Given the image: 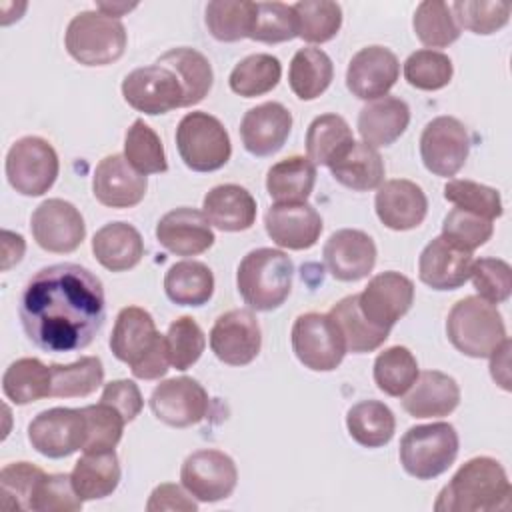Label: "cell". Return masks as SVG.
I'll return each instance as SVG.
<instances>
[{
	"label": "cell",
	"instance_id": "obj_1",
	"mask_svg": "<svg viewBox=\"0 0 512 512\" xmlns=\"http://www.w3.org/2000/svg\"><path fill=\"white\" fill-rule=\"evenodd\" d=\"M18 316L24 334L42 352L82 350L106 320L102 282L72 262L40 268L20 294Z\"/></svg>",
	"mask_w": 512,
	"mask_h": 512
},
{
	"label": "cell",
	"instance_id": "obj_2",
	"mask_svg": "<svg viewBox=\"0 0 512 512\" xmlns=\"http://www.w3.org/2000/svg\"><path fill=\"white\" fill-rule=\"evenodd\" d=\"M512 486L502 464L490 456H476L462 464L440 490L436 512H492L510 508Z\"/></svg>",
	"mask_w": 512,
	"mask_h": 512
},
{
	"label": "cell",
	"instance_id": "obj_3",
	"mask_svg": "<svg viewBox=\"0 0 512 512\" xmlns=\"http://www.w3.org/2000/svg\"><path fill=\"white\" fill-rule=\"evenodd\" d=\"M110 350L140 380L162 378L170 366L166 336L156 330L152 314L140 306H126L118 312Z\"/></svg>",
	"mask_w": 512,
	"mask_h": 512
},
{
	"label": "cell",
	"instance_id": "obj_4",
	"mask_svg": "<svg viewBox=\"0 0 512 512\" xmlns=\"http://www.w3.org/2000/svg\"><path fill=\"white\" fill-rule=\"evenodd\" d=\"M294 264L290 256L276 248L250 250L238 264L236 286L242 300L260 312L276 310L292 290Z\"/></svg>",
	"mask_w": 512,
	"mask_h": 512
},
{
	"label": "cell",
	"instance_id": "obj_5",
	"mask_svg": "<svg viewBox=\"0 0 512 512\" xmlns=\"http://www.w3.org/2000/svg\"><path fill=\"white\" fill-rule=\"evenodd\" d=\"M450 344L470 358H488L508 336L496 304L480 296L458 300L446 318Z\"/></svg>",
	"mask_w": 512,
	"mask_h": 512
},
{
	"label": "cell",
	"instance_id": "obj_6",
	"mask_svg": "<svg viewBox=\"0 0 512 512\" xmlns=\"http://www.w3.org/2000/svg\"><path fill=\"white\" fill-rule=\"evenodd\" d=\"M126 40L124 24L100 10L76 14L64 36L68 54L84 66H108L120 60L126 50Z\"/></svg>",
	"mask_w": 512,
	"mask_h": 512
},
{
	"label": "cell",
	"instance_id": "obj_7",
	"mask_svg": "<svg viewBox=\"0 0 512 512\" xmlns=\"http://www.w3.org/2000/svg\"><path fill=\"white\" fill-rule=\"evenodd\" d=\"M458 432L448 422L420 424L406 430L400 440V464L416 480H432L444 474L456 460Z\"/></svg>",
	"mask_w": 512,
	"mask_h": 512
},
{
	"label": "cell",
	"instance_id": "obj_8",
	"mask_svg": "<svg viewBox=\"0 0 512 512\" xmlns=\"http://www.w3.org/2000/svg\"><path fill=\"white\" fill-rule=\"evenodd\" d=\"M182 162L194 172L220 170L232 156V144L222 122L208 112H188L176 128Z\"/></svg>",
	"mask_w": 512,
	"mask_h": 512
},
{
	"label": "cell",
	"instance_id": "obj_9",
	"mask_svg": "<svg viewBox=\"0 0 512 512\" xmlns=\"http://www.w3.org/2000/svg\"><path fill=\"white\" fill-rule=\"evenodd\" d=\"M4 168L10 186L18 194L42 196L54 186L60 162L48 140L40 136H24L10 146Z\"/></svg>",
	"mask_w": 512,
	"mask_h": 512
},
{
	"label": "cell",
	"instance_id": "obj_10",
	"mask_svg": "<svg viewBox=\"0 0 512 512\" xmlns=\"http://www.w3.org/2000/svg\"><path fill=\"white\" fill-rule=\"evenodd\" d=\"M292 350L314 372L336 370L346 354L344 338L330 314L306 312L292 324Z\"/></svg>",
	"mask_w": 512,
	"mask_h": 512
},
{
	"label": "cell",
	"instance_id": "obj_11",
	"mask_svg": "<svg viewBox=\"0 0 512 512\" xmlns=\"http://www.w3.org/2000/svg\"><path fill=\"white\" fill-rule=\"evenodd\" d=\"M28 442L46 458H66L84 448L86 418L82 408L42 410L28 424Z\"/></svg>",
	"mask_w": 512,
	"mask_h": 512
},
{
	"label": "cell",
	"instance_id": "obj_12",
	"mask_svg": "<svg viewBox=\"0 0 512 512\" xmlns=\"http://www.w3.org/2000/svg\"><path fill=\"white\" fill-rule=\"evenodd\" d=\"M180 480L196 500L218 502L234 492L238 470L226 452L204 448L186 456L180 468Z\"/></svg>",
	"mask_w": 512,
	"mask_h": 512
},
{
	"label": "cell",
	"instance_id": "obj_13",
	"mask_svg": "<svg viewBox=\"0 0 512 512\" xmlns=\"http://www.w3.org/2000/svg\"><path fill=\"white\" fill-rule=\"evenodd\" d=\"M470 136L466 126L454 116L430 120L420 136V158L428 172L436 176H454L466 164Z\"/></svg>",
	"mask_w": 512,
	"mask_h": 512
},
{
	"label": "cell",
	"instance_id": "obj_14",
	"mask_svg": "<svg viewBox=\"0 0 512 512\" xmlns=\"http://www.w3.org/2000/svg\"><path fill=\"white\" fill-rule=\"evenodd\" d=\"M30 230L36 244L54 254L74 252L86 236L80 210L62 198H48L36 206L30 218Z\"/></svg>",
	"mask_w": 512,
	"mask_h": 512
},
{
	"label": "cell",
	"instance_id": "obj_15",
	"mask_svg": "<svg viewBox=\"0 0 512 512\" xmlns=\"http://www.w3.org/2000/svg\"><path fill=\"white\" fill-rule=\"evenodd\" d=\"M122 96L134 110L148 116L166 114L184 104L176 74L160 64L142 66L126 74L122 80Z\"/></svg>",
	"mask_w": 512,
	"mask_h": 512
},
{
	"label": "cell",
	"instance_id": "obj_16",
	"mask_svg": "<svg viewBox=\"0 0 512 512\" xmlns=\"http://www.w3.org/2000/svg\"><path fill=\"white\" fill-rule=\"evenodd\" d=\"M412 302V280L394 270L376 274L358 294V308L362 316L376 328L384 330H390L410 310Z\"/></svg>",
	"mask_w": 512,
	"mask_h": 512
},
{
	"label": "cell",
	"instance_id": "obj_17",
	"mask_svg": "<svg viewBox=\"0 0 512 512\" xmlns=\"http://www.w3.org/2000/svg\"><path fill=\"white\" fill-rule=\"evenodd\" d=\"M262 346L258 318L244 308H234L220 314L210 330V348L214 356L228 366H246Z\"/></svg>",
	"mask_w": 512,
	"mask_h": 512
},
{
	"label": "cell",
	"instance_id": "obj_18",
	"mask_svg": "<svg viewBox=\"0 0 512 512\" xmlns=\"http://www.w3.org/2000/svg\"><path fill=\"white\" fill-rule=\"evenodd\" d=\"M150 410L160 422L172 428H188L204 420L208 412V392L190 376L170 378L152 390Z\"/></svg>",
	"mask_w": 512,
	"mask_h": 512
},
{
	"label": "cell",
	"instance_id": "obj_19",
	"mask_svg": "<svg viewBox=\"0 0 512 512\" xmlns=\"http://www.w3.org/2000/svg\"><path fill=\"white\" fill-rule=\"evenodd\" d=\"M400 76L396 54L384 46L358 50L346 68V86L360 100H378L390 92Z\"/></svg>",
	"mask_w": 512,
	"mask_h": 512
},
{
	"label": "cell",
	"instance_id": "obj_20",
	"mask_svg": "<svg viewBox=\"0 0 512 512\" xmlns=\"http://www.w3.org/2000/svg\"><path fill=\"white\" fill-rule=\"evenodd\" d=\"M146 190V176L134 170L124 154L104 156L92 176V194L108 208H132L144 200Z\"/></svg>",
	"mask_w": 512,
	"mask_h": 512
},
{
	"label": "cell",
	"instance_id": "obj_21",
	"mask_svg": "<svg viewBox=\"0 0 512 512\" xmlns=\"http://www.w3.org/2000/svg\"><path fill=\"white\" fill-rule=\"evenodd\" d=\"M324 264L340 282L366 278L376 264L374 240L356 228H342L330 234L322 250Z\"/></svg>",
	"mask_w": 512,
	"mask_h": 512
},
{
	"label": "cell",
	"instance_id": "obj_22",
	"mask_svg": "<svg viewBox=\"0 0 512 512\" xmlns=\"http://www.w3.org/2000/svg\"><path fill=\"white\" fill-rule=\"evenodd\" d=\"M374 208L376 216L386 228L404 232L424 222L428 212V198L416 182L394 178L378 186Z\"/></svg>",
	"mask_w": 512,
	"mask_h": 512
},
{
	"label": "cell",
	"instance_id": "obj_23",
	"mask_svg": "<svg viewBox=\"0 0 512 512\" xmlns=\"http://www.w3.org/2000/svg\"><path fill=\"white\" fill-rule=\"evenodd\" d=\"M264 226L274 244L288 250H308L322 234V218L308 202L274 204L266 210Z\"/></svg>",
	"mask_w": 512,
	"mask_h": 512
},
{
	"label": "cell",
	"instance_id": "obj_24",
	"mask_svg": "<svg viewBox=\"0 0 512 512\" xmlns=\"http://www.w3.org/2000/svg\"><path fill=\"white\" fill-rule=\"evenodd\" d=\"M156 240L176 256H198L214 244V232L204 212L196 208H174L156 224Z\"/></svg>",
	"mask_w": 512,
	"mask_h": 512
},
{
	"label": "cell",
	"instance_id": "obj_25",
	"mask_svg": "<svg viewBox=\"0 0 512 512\" xmlns=\"http://www.w3.org/2000/svg\"><path fill=\"white\" fill-rule=\"evenodd\" d=\"M292 114L280 102H264L250 108L240 122V138L252 156H272L288 140Z\"/></svg>",
	"mask_w": 512,
	"mask_h": 512
},
{
	"label": "cell",
	"instance_id": "obj_26",
	"mask_svg": "<svg viewBox=\"0 0 512 512\" xmlns=\"http://www.w3.org/2000/svg\"><path fill=\"white\" fill-rule=\"evenodd\" d=\"M472 262V252L460 250L438 236L420 252L418 276L432 290H456L470 278Z\"/></svg>",
	"mask_w": 512,
	"mask_h": 512
},
{
	"label": "cell",
	"instance_id": "obj_27",
	"mask_svg": "<svg viewBox=\"0 0 512 512\" xmlns=\"http://www.w3.org/2000/svg\"><path fill=\"white\" fill-rule=\"evenodd\" d=\"M460 404V388L456 380L440 370H424L418 374L410 392L402 400V408L412 418H442Z\"/></svg>",
	"mask_w": 512,
	"mask_h": 512
},
{
	"label": "cell",
	"instance_id": "obj_28",
	"mask_svg": "<svg viewBox=\"0 0 512 512\" xmlns=\"http://www.w3.org/2000/svg\"><path fill=\"white\" fill-rule=\"evenodd\" d=\"M202 212L218 230L242 232L256 220V200L238 184H220L204 196Z\"/></svg>",
	"mask_w": 512,
	"mask_h": 512
},
{
	"label": "cell",
	"instance_id": "obj_29",
	"mask_svg": "<svg viewBox=\"0 0 512 512\" xmlns=\"http://www.w3.org/2000/svg\"><path fill=\"white\" fill-rule=\"evenodd\" d=\"M410 124V108L404 100L382 96L366 104L358 114V132L362 142L372 148L394 144Z\"/></svg>",
	"mask_w": 512,
	"mask_h": 512
},
{
	"label": "cell",
	"instance_id": "obj_30",
	"mask_svg": "<svg viewBox=\"0 0 512 512\" xmlns=\"http://www.w3.org/2000/svg\"><path fill=\"white\" fill-rule=\"evenodd\" d=\"M94 258L110 272L134 268L144 256L140 232L128 222H108L92 238Z\"/></svg>",
	"mask_w": 512,
	"mask_h": 512
},
{
	"label": "cell",
	"instance_id": "obj_31",
	"mask_svg": "<svg viewBox=\"0 0 512 512\" xmlns=\"http://www.w3.org/2000/svg\"><path fill=\"white\" fill-rule=\"evenodd\" d=\"M328 168L336 182L356 192L374 190L384 182L382 156L366 142H352Z\"/></svg>",
	"mask_w": 512,
	"mask_h": 512
},
{
	"label": "cell",
	"instance_id": "obj_32",
	"mask_svg": "<svg viewBox=\"0 0 512 512\" xmlns=\"http://www.w3.org/2000/svg\"><path fill=\"white\" fill-rule=\"evenodd\" d=\"M160 66L172 70L182 86V94H184V104L186 106H194L198 102L204 100V96H208L212 82H214V72L212 66L208 62V58L188 46H180V48H170L168 52H164L158 62Z\"/></svg>",
	"mask_w": 512,
	"mask_h": 512
},
{
	"label": "cell",
	"instance_id": "obj_33",
	"mask_svg": "<svg viewBox=\"0 0 512 512\" xmlns=\"http://www.w3.org/2000/svg\"><path fill=\"white\" fill-rule=\"evenodd\" d=\"M70 478L82 500H100L110 496L120 484V462L116 452H84V456L74 464Z\"/></svg>",
	"mask_w": 512,
	"mask_h": 512
},
{
	"label": "cell",
	"instance_id": "obj_34",
	"mask_svg": "<svg viewBox=\"0 0 512 512\" xmlns=\"http://www.w3.org/2000/svg\"><path fill=\"white\" fill-rule=\"evenodd\" d=\"M316 184V166L306 156H290L274 166L266 174L268 196L276 204H300L306 202Z\"/></svg>",
	"mask_w": 512,
	"mask_h": 512
},
{
	"label": "cell",
	"instance_id": "obj_35",
	"mask_svg": "<svg viewBox=\"0 0 512 512\" xmlns=\"http://www.w3.org/2000/svg\"><path fill=\"white\" fill-rule=\"evenodd\" d=\"M346 428L354 442L364 448L388 444L396 430L394 412L380 400H360L346 412Z\"/></svg>",
	"mask_w": 512,
	"mask_h": 512
},
{
	"label": "cell",
	"instance_id": "obj_36",
	"mask_svg": "<svg viewBox=\"0 0 512 512\" xmlns=\"http://www.w3.org/2000/svg\"><path fill=\"white\" fill-rule=\"evenodd\" d=\"M164 292L178 306H202L214 294V274L198 260H182L168 268Z\"/></svg>",
	"mask_w": 512,
	"mask_h": 512
},
{
	"label": "cell",
	"instance_id": "obj_37",
	"mask_svg": "<svg viewBox=\"0 0 512 512\" xmlns=\"http://www.w3.org/2000/svg\"><path fill=\"white\" fill-rule=\"evenodd\" d=\"M328 314L336 322L344 338L346 352H352V354H364L380 348L390 334V330L376 328L362 316L358 308V294L342 298L330 308Z\"/></svg>",
	"mask_w": 512,
	"mask_h": 512
},
{
	"label": "cell",
	"instance_id": "obj_38",
	"mask_svg": "<svg viewBox=\"0 0 512 512\" xmlns=\"http://www.w3.org/2000/svg\"><path fill=\"white\" fill-rule=\"evenodd\" d=\"M4 396L18 406L32 404L36 400L52 396V372L50 366L38 358H18L2 376Z\"/></svg>",
	"mask_w": 512,
	"mask_h": 512
},
{
	"label": "cell",
	"instance_id": "obj_39",
	"mask_svg": "<svg viewBox=\"0 0 512 512\" xmlns=\"http://www.w3.org/2000/svg\"><path fill=\"white\" fill-rule=\"evenodd\" d=\"M334 78L330 56L320 48H300L290 62L288 82L300 100H314L326 92Z\"/></svg>",
	"mask_w": 512,
	"mask_h": 512
},
{
	"label": "cell",
	"instance_id": "obj_40",
	"mask_svg": "<svg viewBox=\"0 0 512 512\" xmlns=\"http://www.w3.org/2000/svg\"><path fill=\"white\" fill-rule=\"evenodd\" d=\"M352 142V130L342 116L322 114L308 126L306 158L314 166H330Z\"/></svg>",
	"mask_w": 512,
	"mask_h": 512
},
{
	"label": "cell",
	"instance_id": "obj_41",
	"mask_svg": "<svg viewBox=\"0 0 512 512\" xmlns=\"http://www.w3.org/2000/svg\"><path fill=\"white\" fill-rule=\"evenodd\" d=\"M282 76V64L272 54H250L242 58L230 72V90L244 98H254L270 92L278 86Z\"/></svg>",
	"mask_w": 512,
	"mask_h": 512
},
{
	"label": "cell",
	"instance_id": "obj_42",
	"mask_svg": "<svg viewBox=\"0 0 512 512\" xmlns=\"http://www.w3.org/2000/svg\"><path fill=\"white\" fill-rule=\"evenodd\" d=\"M52 396L82 398L104 382V366L98 356H82L72 364H50Z\"/></svg>",
	"mask_w": 512,
	"mask_h": 512
},
{
	"label": "cell",
	"instance_id": "obj_43",
	"mask_svg": "<svg viewBox=\"0 0 512 512\" xmlns=\"http://www.w3.org/2000/svg\"><path fill=\"white\" fill-rule=\"evenodd\" d=\"M256 2L248 0H214L206 4L208 32L220 42H238L250 36Z\"/></svg>",
	"mask_w": 512,
	"mask_h": 512
},
{
	"label": "cell",
	"instance_id": "obj_44",
	"mask_svg": "<svg viewBox=\"0 0 512 512\" xmlns=\"http://www.w3.org/2000/svg\"><path fill=\"white\" fill-rule=\"evenodd\" d=\"M416 378L418 362L406 346H390L374 360V382L388 396H404Z\"/></svg>",
	"mask_w": 512,
	"mask_h": 512
},
{
	"label": "cell",
	"instance_id": "obj_45",
	"mask_svg": "<svg viewBox=\"0 0 512 512\" xmlns=\"http://www.w3.org/2000/svg\"><path fill=\"white\" fill-rule=\"evenodd\" d=\"M418 40L432 48H446L460 38V26L454 20L450 6L442 0H424L418 4L412 18Z\"/></svg>",
	"mask_w": 512,
	"mask_h": 512
},
{
	"label": "cell",
	"instance_id": "obj_46",
	"mask_svg": "<svg viewBox=\"0 0 512 512\" xmlns=\"http://www.w3.org/2000/svg\"><path fill=\"white\" fill-rule=\"evenodd\" d=\"M124 158L140 174H162L168 170L160 136L144 122L134 120L124 136Z\"/></svg>",
	"mask_w": 512,
	"mask_h": 512
},
{
	"label": "cell",
	"instance_id": "obj_47",
	"mask_svg": "<svg viewBox=\"0 0 512 512\" xmlns=\"http://www.w3.org/2000/svg\"><path fill=\"white\" fill-rule=\"evenodd\" d=\"M298 20V36L310 44L332 40L342 26V8L330 0H302L292 4Z\"/></svg>",
	"mask_w": 512,
	"mask_h": 512
},
{
	"label": "cell",
	"instance_id": "obj_48",
	"mask_svg": "<svg viewBox=\"0 0 512 512\" xmlns=\"http://www.w3.org/2000/svg\"><path fill=\"white\" fill-rule=\"evenodd\" d=\"M298 36V20L292 4L284 2H256L250 36L256 42L278 44Z\"/></svg>",
	"mask_w": 512,
	"mask_h": 512
},
{
	"label": "cell",
	"instance_id": "obj_49",
	"mask_svg": "<svg viewBox=\"0 0 512 512\" xmlns=\"http://www.w3.org/2000/svg\"><path fill=\"white\" fill-rule=\"evenodd\" d=\"M454 74L452 60L438 50L422 48L412 52L404 62V78L418 90H440L450 84Z\"/></svg>",
	"mask_w": 512,
	"mask_h": 512
},
{
	"label": "cell",
	"instance_id": "obj_50",
	"mask_svg": "<svg viewBox=\"0 0 512 512\" xmlns=\"http://www.w3.org/2000/svg\"><path fill=\"white\" fill-rule=\"evenodd\" d=\"M82 412L86 418V442L82 450L84 452L114 450L122 438L124 424H126L122 414L114 406L102 400L98 404L84 406Z\"/></svg>",
	"mask_w": 512,
	"mask_h": 512
},
{
	"label": "cell",
	"instance_id": "obj_51",
	"mask_svg": "<svg viewBox=\"0 0 512 512\" xmlns=\"http://www.w3.org/2000/svg\"><path fill=\"white\" fill-rule=\"evenodd\" d=\"M44 470L30 462H12L0 472V496L4 510H30Z\"/></svg>",
	"mask_w": 512,
	"mask_h": 512
},
{
	"label": "cell",
	"instance_id": "obj_52",
	"mask_svg": "<svg viewBox=\"0 0 512 512\" xmlns=\"http://www.w3.org/2000/svg\"><path fill=\"white\" fill-rule=\"evenodd\" d=\"M444 198L452 202L456 208H462L488 220L500 218L504 212L500 192L474 180H448L444 186Z\"/></svg>",
	"mask_w": 512,
	"mask_h": 512
},
{
	"label": "cell",
	"instance_id": "obj_53",
	"mask_svg": "<svg viewBox=\"0 0 512 512\" xmlns=\"http://www.w3.org/2000/svg\"><path fill=\"white\" fill-rule=\"evenodd\" d=\"M458 26L474 34H494L510 20L512 6L508 2H482V0H458L450 6Z\"/></svg>",
	"mask_w": 512,
	"mask_h": 512
},
{
	"label": "cell",
	"instance_id": "obj_54",
	"mask_svg": "<svg viewBox=\"0 0 512 512\" xmlns=\"http://www.w3.org/2000/svg\"><path fill=\"white\" fill-rule=\"evenodd\" d=\"M166 346L170 366L176 370H188L202 356L206 348V336L194 318L180 316L168 326Z\"/></svg>",
	"mask_w": 512,
	"mask_h": 512
},
{
	"label": "cell",
	"instance_id": "obj_55",
	"mask_svg": "<svg viewBox=\"0 0 512 512\" xmlns=\"http://www.w3.org/2000/svg\"><path fill=\"white\" fill-rule=\"evenodd\" d=\"M494 232V224L488 218L466 212L462 208H452L442 222V238L460 250L472 252L484 246Z\"/></svg>",
	"mask_w": 512,
	"mask_h": 512
},
{
	"label": "cell",
	"instance_id": "obj_56",
	"mask_svg": "<svg viewBox=\"0 0 512 512\" xmlns=\"http://www.w3.org/2000/svg\"><path fill=\"white\" fill-rule=\"evenodd\" d=\"M478 296L490 304H502L512 292V268L500 258H478L470 270Z\"/></svg>",
	"mask_w": 512,
	"mask_h": 512
},
{
	"label": "cell",
	"instance_id": "obj_57",
	"mask_svg": "<svg viewBox=\"0 0 512 512\" xmlns=\"http://www.w3.org/2000/svg\"><path fill=\"white\" fill-rule=\"evenodd\" d=\"M82 498L72 486L70 474H44L40 480L30 510L38 512H76L82 508Z\"/></svg>",
	"mask_w": 512,
	"mask_h": 512
},
{
	"label": "cell",
	"instance_id": "obj_58",
	"mask_svg": "<svg viewBox=\"0 0 512 512\" xmlns=\"http://www.w3.org/2000/svg\"><path fill=\"white\" fill-rule=\"evenodd\" d=\"M100 400L114 406L122 414L126 424L132 422L144 406L142 394H140L138 386L132 380H112V382H108L102 390Z\"/></svg>",
	"mask_w": 512,
	"mask_h": 512
},
{
	"label": "cell",
	"instance_id": "obj_59",
	"mask_svg": "<svg viewBox=\"0 0 512 512\" xmlns=\"http://www.w3.org/2000/svg\"><path fill=\"white\" fill-rule=\"evenodd\" d=\"M148 512H162V510H182V512H194L198 510V504L192 500V494L184 492L178 484H160L152 490L148 504Z\"/></svg>",
	"mask_w": 512,
	"mask_h": 512
},
{
	"label": "cell",
	"instance_id": "obj_60",
	"mask_svg": "<svg viewBox=\"0 0 512 512\" xmlns=\"http://www.w3.org/2000/svg\"><path fill=\"white\" fill-rule=\"evenodd\" d=\"M26 250L24 238L20 234H14L10 230L2 232V270L12 268L22 260V254Z\"/></svg>",
	"mask_w": 512,
	"mask_h": 512
},
{
	"label": "cell",
	"instance_id": "obj_61",
	"mask_svg": "<svg viewBox=\"0 0 512 512\" xmlns=\"http://www.w3.org/2000/svg\"><path fill=\"white\" fill-rule=\"evenodd\" d=\"M132 8H136V4H118V2H112V4L98 2V4H96V10L104 12L106 16H112V18H118V16H122L124 12H130Z\"/></svg>",
	"mask_w": 512,
	"mask_h": 512
}]
</instances>
